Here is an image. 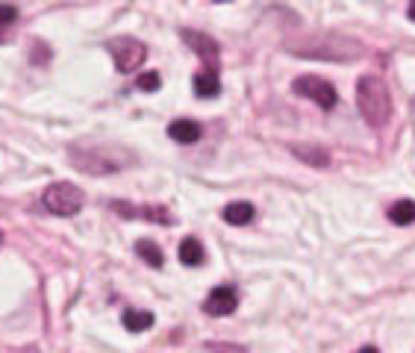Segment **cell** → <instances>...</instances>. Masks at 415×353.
Wrapping results in <instances>:
<instances>
[{
	"label": "cell",
	"instance_id": "cell-1",
	"mask_svg": "<svg viewBox=\"0 0 415 353\" xmlns=\"http://www.w3.org/2000/svg\"><path fill=\"white\" fill-rule=\"evenodd\" d=\"M357 106H360V112H362V118L368 121V124L383 127L389 121V115H392V98H389L386 83H383L380 76H371V74L360 76V83H357Z\"/></svg>",
	"mask_w": 415,
	"mask_h": 353
},
{
	"label": "cell",
	"instance_id": "cell-2",
	"mask_svg": "<svg viewBox=\"0 0 415 353\" xmlns=\"http://www.w3.org/2000/svg\"><path fill=\"white\" fill-rule=\"evenodd\" d=\"M44 206H48V212L59 215V218H71V215H77L83 209V189L71 186V182H53V186L44 189L41 194Z\"/></svg>",
	"mask_w": 415,
	"mask_h": 353
},
{
	"label": "cell",
	"instance_id": "cell-3",
	"mask_svg": "<svg viewBox=\"0 0 415 353\" xmlns=\"http://www.w3.org/2000/svg\"><path fill=\"white\" fill-rule=\"evenodd\" d=\"M291 88L298 91L301 98H310V100H315L321 109H333L336 106V88L327 83V80H321V76H315V74H306V76H298L295 83H291Z\"/></svg>",
	"mask_w": 415,
	"mask_h": 353
},
{
	"label": "cell",
	"instance_id": "cell-4",
	"mask_svg": "<svg viewBox=\"0 0 415 353\" xmlns=\"http://www.w3.org/2000/svg\"><path fill=\"white\" fill-rule=\"evenodd\" d=\"M110 53L115 56V65H118L121 74L136 71L147 59V48H145V44L136 41V39H127V36L110 41Z\"/></svg>",
	"mask_w": 415,
	"mask_h": 353
},
{
	"label": "cell",
	"instance_id": "cell-5",
	"mask_svg": "<svg viewBox=\"0 0 415 353\" xmlns=\"http://www.w3.org/2000/svg\"><path fill=\"white\" fill-rule=\"evenodd\" d=\"M236 306H239L236 288H233V286H218V288H212V291H209V298L204 300V312L221 318V315L236 312Z\"/></svg>",
	"mask_w": 415,
	"mask_h": 353
},
{
	"label": "cell",
	"instance_id": "cell-6",
	"mask_svg": "<svg viewBox=\"0 0 415 353\" xmlns=\"http://www.w3.org/2000/svg\"><path fill=\"white\" fill-rule=\"evenodd\" d=\"M180 36L186 39V41H189V48H195V53L209 65L206 71L218 74V44H215L209 36H204V33H195V29H183Z\"/></svg>",
	"mask_w": 415,
	"mask_h": 353
},
{
	"label": "cell",
	"instance_id": "cell-7",
	"mask_svg": "<svg viewBox=\"0 0 415 353\" xmlns=\"http://www.w3.org/2000/svg\"><path fill=\"white\" fill-rule=\"evenodd\" d=\"M112 209L124 218H145V221H153V224H174V218L168 215L165 206H133V204H112Z\"/></svg>",
	"mask_w": 415,
	"mask_h": 353
},
{
	"label": "cell",
	"instance_id": "cell-8",
	"mask_svg": "<svg viewBox=\"0 0 415 353\" xmlns=\"http://www.w3.org/2000/svg\"><path fill=\"white\" fill-rule=\"evenodd\" d=\"M201 133H204L201 124H197V121H189V118H177V121H171V127H168V135L180 145H195L197 139H201Z\"/></svg>",
	"mask_w": 415,
	"mask_h": 353
},
{
	"label": "cell",
	"instance_id": "cell-9",
	"mask_svg": "<svg viewBox=\"0 0 415 353\" xmlns=\"http://www.w3.org/2000/svg\"><path fill=\"white\" fill-rule=\"evenodd\" d=\"M206 259V253H204V244H201V239H195V236H189V239H183L180 241V262L183 265H189V268H197Z\"/></svg>",
	"mask_w": 415,
	"mask_h": 353
},
{
	"label": "cell",
	"instance_id": "cell-10",
	"mask_svg": "<svg viewBox=\"0 0 415 353\" xmlns=\"http://www.w3.org/2000/svg\"><path fill=\"white\" fill-rule=\"evenodd\" d=\"M195 95L197 98H218L221 95V80H218V74H212V71H201V74H195Z\"/></svg>",
	"mask_w": 415,
	"mask_h": 353
},
{
	"label": "cell",
	"instance_id": "cell-11",
	"mask_svg": "<svg viewBox=\"0 0 415 353\" xmlns=\"http://www.w3.org/2000/svg\"><path fill=\"white\" fill-rule=\"evenodd\" d=\"M253 215H256V209H253V204H248V201H239V204L224 206V221H227V224H233V227L251 224V221H253Z\"/></svg>",
	"mask_w": 415,
	"mask_h": 353
},
{
	"label": "cell",
	"instance_id": "cell-12",
	"mask_svg": "<svg viewBox=\"0 0 415 353\" xmlns=\"http://www.w3.org/2000/svg\"><path fill=\"white\" fill-rule=\"evenodd\" d=\"M291 153L295 156H301L303 162H310V165H315V168H327L330 165V156H327V150H321V147H315V145H291Z\"/></svg>",
	"mask_w": 415,
	"mask_h": 353
},
{
	"label": "cell",
	"instance_id": "cell-13",
	"mask_svg": "<svg viewBox=\"0 0 415 353\" xmlns=\"http://www.w3.org/2000/svg\"><path fill=\"white\" fill-rule=\"evenodd\" d=\"M153 312H147V309H127L124 312V327L130 330V333H145V330H150L153 327Z\"/></svg>",
	"mask_w": 415,
	"mask_h": 353
},
{
	"label": "cell",
	"instance_id": "cell-14",
	"mask_svg": "<svg viewBox=\"0 0 415 353\" xmlns=\"http://www.w3.org/2000/svg\"><path fill=\"white\" fill-rule=\"evenodd\" d=\"M136 253L145 259V262L150 268H162V251H159V244L153 241V239H142V241H136Z\"/></svg>",
	"mask_w": 415,
	"mask_h": 353
},
{
	"label": "cell",
	"instance_id": "cell-15",
	"mask_svg": "<svg viewBox=\"0 0 415 353\" xmlns=\"http://www.w3.org/2000/svg\"><path fill=\"white\" fill-rule=\"evenodd\" d=\"M389 218H392V224H401V227L415 224V201H397V204H392L389 206Z\"/></svg>",
	"mask_w": 415,
	"mask_h": 353
},
{
	"label": "cell",
	"instance_id": "cell-16",
	"mask_svg": "<svg viewBox=\"0 0 415 353\" xmlns=\"http://www.w3.org/2000/svg\"><path fill=\"white\" fill-rule=\"evenodd\" d=\"M162 86V76L157 71H142V76H138V88L142 91H157Z\"/></svg>",
	"mask_w": 415,
	"mask_h": 353
},
{
	"label": "cell",
	"instance_id": "cell-17",
	"mask_svg": "<svg viewBox=\"0 0 415 353\" xmlns=\"http://www.w3.org/2000/svg\"><path fill=\"white\" fill-rule=\"evenodd\" d=\"M15 21H18V6L0 4V29H4V27H12Z\"/></svg>",
	"mask_w": 415,
	"mask_h": 353
},
{
	"label": "cell",
	"instance_id": "cell-18",
	"mask_svg": "<svg viewBox=\"0 0 415 353\" xmlns=\"http://www.w3.org/2000/svg\"><path fill=\"white\" fill-rule=\"evenodd\" d=\"M407 15H409V18L415 21V0H412V4H409V12H407Z\"/></svg>",
	"mask_w": 415,
	"mask_h": 353
},
{
	"label": "cell",
	"instance_id": "cell-19",
	"mask_svg": "<svg viewBox=\"0 0 415 353\" xmlns=\"http://www.w3.org/2000/svg\"><path fill=\"white\" fill-rule=\"evenodd\" d=\"M357 353H380L377 347H362V350H357Z\"/></svg>",
	"mask_w": 415,
	"mask_h": 353
},
{
	"label": "cell",
	"instance_id": "cell-20",
	"mask_svg": "<svg viewBox=\"0 0 415 353\" xmlns=\"http://www.w3.org/2000/svg\"><path fill=\"white\" fill-rule=\"evenodd\" d=\"M24 353H39V350H33V347H29V350H24Z\"/></svg>",
	"mask_w": 415,
	"mask_h": 353
},
{
	"label": "cell",
	"instance_id": "cell-21",
	"mask_svg": "<svg viewBox=\"0 0 415 353\" xmlns=\"http://www.w3.org/2000/svg\"><path fill=\"white\" fill-rule=\"evenodd\" d=\"M0 244H4V233H0Z\"/></svg>",
	"mask_w": 415,
	"mask_h": 353
}]
</instances>
